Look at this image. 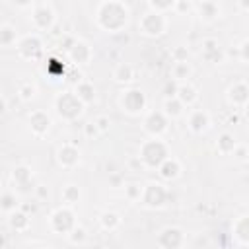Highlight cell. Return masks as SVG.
Returning a JSON list of instances; mask_svg holds the SVG:
<instances>
[{"label":"cell","instance_id":"obj_1","mask_svg":"<svg viewBox=\"0 0 249 249\" xmlns=\"http://www.w3.org/2000/svg\"><path fill=\"white\" fill-rule=\"evenodd\" d=\"M95 25L105 33H121L130 21V8L123 0H101L95 8Z\"/></svg>","mask_w":249,"mask_h":249},{"label":"cell","instance_id":"obj_2","mask_svg":"<svg viewBox=\"0 0 249 249\" xmlns=\"http://www.w3.org/2000/svg\"><path fill=\"white\" fill-rule=\"evenodd\" d=\"M169 154V146L161 136H148L138 146V160L146 169H156Z\"/></svg>","mask_w":249,"mask_h":249},{"label":"cell","instance_id":"obj_3","mask_svg":"<svg viewBox=\"0 0 249 249\" xmlns=\"http://www.w3.org/2000/svg\"><path fill=\"white\" fill-rule=\"evenodd\" d=\"M53 105H54L56 115L62 121H66V123L78 121L84 115V109H86V105L76 97L74 91H60V93H56Z\"/></svg>","mask_w":249,"mask_h":249},{"label":"cell","instance_id":"obj_4","mask_svg":"<svg viewBox=\"0 0 249 249\" xmlns=\"http://www.w3.org/2000/svg\"><path fill=\"white\" fill-rule=\"evenodd\" d=\"M119 109L128 117H140L148 111V97L140 88H124L119 93Z\"/></svg>","mask_w":249,"mask_h":249},{"label":"cell","instance_id":"obj_5","mask_svg":"<svg viewBox=\"0 0 249 249\" xmlns=\"http://www.w3.org/2000/svg\"><path fill=\"white\" fill-rule=\"evenodd\" d=\"M16 51H18V56L27 60V62L41 60L45 56V43H43L41 33L31 31V33L21 35L18 39V43H16Z\"/></svg>","mask_w":249,"mask_h":249},{"label":"cell","instance_id":"obj_6","mask_svg":"<svg viewBox=\"0 0 249 249\" xmlns=\"http://www.w3.org/2000/svg\"><path fill=\"white\" fill-rule=\"evenodd\" d=\"M169 27V19L165 14L156 12V10H148L140 16L138 19V33L148 37V39H156L161 37Z\"/></svg>","mask_w":249,"mask_h":249},{"label":"cell","instance_id":"obj_7","mask_svg":"<svg viewBox=\"0 0 249 249\" xmlns=\"http://www.w3.org/2000/svg\"><path fill=\"white\" fill-rule=\"evenodd\" d=\"M76 212L72 206H56L51 214H49V230L56 235H66L74 226H76Z\"/></svg>","mask_w":249,"mask_h":249},{"label":"cell","instance_id":"obj_8","mask_svg":"<svg viewBox=\"0 0 249 249\" xmlns=\"http://www.w3.org/2000/svg\"><path fill=\"white\" fill-rule=\"evenodd\" d=\"M169 198V191L163 183L160 181H148L146 185H142V196H140V202L150 208V210H158L161 206H165Z\"/></svg>","mask_w":249,"mask_h":249},{"label":"cell","instance_id":"obj_9","mask_svg":"<svg viewBox=\"0 0 249 249\" xmlns=\"http://www.w3.org/2000/svg\"><path fill=\"white\" fill-rule=\"evenodd\" d=\"M29 21H31V27H33L37 33H41V31H51V29L54 27V23H56V14H54V10H53L49 4H37V6H33V10H31Z\"/></svg>","mask_w":249,"mask_h":249},{"label":"cell","instance_id":"obj_10","mask_svg":"<svg viewBox=\"0 0 249 249\" xmlns=\"http://www.w3.org/2000/svg\"><path fill=\"white\" fill-rule=\"evenodd\" d=\"M169 128V119L161 111H146L142 121V130L148 136H163Z\"/></svg>","mask_w":249,"mask_h":249},{"label":"cell","instance_id":"obj_11","mask_svg":"<svg viewBox=\"0 0 249 249\" xmlns=\"http://www.w3.org/2000/svg\"><path fill=\"white\" fill-rule=\"evenodd\" d=\"M82 160V152L74 142H62L56 148V163L62 169H74L80 165Z\"/></svg>","mask_w":249,"mask_h":249},{"label":"cell","instance_id":"obj_12","mask_svg":"<svg viewBox=\"0 0 249 249\" xmlns=\"http://www.w3.org/2000/svg\"><path fill=\"white\" fill-rule=\"evenodd\" d=\"M27 123H29V130H31V134L37 136V138L47 136L49 130H51V126H53V119H51V115H49L47 111H43V109H33V111H29V115H27Z\"/></svg>","mask_w":249,"mask_h":249},{"label":"cell","instance_id":"obj_13","mask_svg":"<svg viewBox=\"0 0 249 249\" xmlns=\"http://www.w3.org/2000/svg\"><path fill=\"white\" fill-rule=\"evenodd\" d=\"M156 243L161 249H179V247L185 245V231L181 228H177V226H165L158 233Z\"/></svg>","mask_w":249,"mask_h":249},{"label":"cell","instance_id":"obj_14","mask_svg":"<svg viewBox=\"0 0 249 249\" xmlns=\"http://www.w3.org/2000/svg\"><path fill=\"white\" fill-rule=\"evenodd\" d=\"M226 99L233 109H245L247 101H249V86L245 80H237L233 84H230V88L226 89Z\"/></svg>","mask_w":249,"mask_h":249},{"label":"cell","instance_id":"obj_15","mask_svg":"<svg viewBox=\"0 0 249 249\" xmlns=\"http://www.w3.org/2000/svg\"><path fill=\"white\" fill-rule=\"evenodd\" d=\"M66 58H68L74 66H86V64H89L91 58H93V49L89 47V43L76 39V41L72 43V47L66 51Z\"/></svg>","mask_w":249,"mask_h":249},{"label":"cell","instance_id":"obj_16","mask_svg":"<svg viewBox=\"0 0 249 249\" xmlns=\"http://www.w3.org/2000/svg\"><path fill=\"white\" fill-rule=\"evenodd\" d=\"M210 126H212V117H210V113L206 109H193L189 113V117H187V128L193 134L200 136V134L208 132Z\"/></svg>","mask_w":249,"mask_h":249},{"label":"cell","instance_id":"obj_17","mask_svg":"<svg viewBox=\"0 0 249 249\" xmlns=\"http://www.w3.org/2000/svg\"><path fill=\"white\" fill-rule=\"evenodd\" d=\"M193 10H195L196 18L204 23H212L222 16V6L218 0H198Z\"/></svg>","mask_w":249,"mask_h":249},{"label":"cell","instance_id":"obj_18","mask_svg":"<svg viewBox=\"0 0 249 249\" xmlns=\"http://www.w3.org/2000/svg\"><path fill=\"white\" fill-rule=\"evenodd\" d=\"M200 56L210 64H220L226 58V54H224L216 37H204L200 41Z\"/></svg>","mask_w":249,"mask_h":249},{"label":"cell","instance_id":"obj_19","mask_svg":"<svg viewBox=\"0 0 249 249\" xmlns=\"http://www.w3.org/2000/svg\"><path fill=\"white\" fill-rule=\"evenodd\" d=\"M156 171H158V175H160L161 181H175V179L181 175V171H183V163H181L175 156L169 154V156L156 167Z\"/></svg>","mask_w":249,"mask_h":249},{"label":"cell","instance_id":"obj_20","mask_svg":"<svg viewBox=\"0 0 249 249\" xmlns=\"http://www.w3.org/2000/svg\"><path fill=\"white\" fill-rule=\"evenodd\" d=\"M66 66L56 58V56H47L43 60V74L51 80V82H62L66 78Z\"/></svg>","mask_w":249,"mask_h":249},{"label":"cell","instance_id":"obj_21","mask_svg":"<svg viewBox=\"0 0 249 249\" xmlns=\"http://www.w3.org/2000/svg\"><path fill=\"white\" fill-rule=\"evenodd\" d=\"M113 82H117V84H121V86H128V84H132L134 82V78H136V70H134V66L130 64V62H119L115 68H113Z\"/></svg>","mask_w":249,"mask_h":249},{"label":"cell","instance_id":"obj_22","mask_svg":"<svg viewBox=\"0 0 249 249\" xmlns=\"http://www.w3.org/2000/svg\"><path fill=\"white\" fill-rule=\"evenodd\" d=\"M231 233H233L235 245H239V247H247L249 245V220H247V216H239L233 222Z\"/></svg>","mask_w":249,"mask_h":249},{"label":"cell","instance_id":"obj_23","mask_svg":"<svg viewBox=\"0 0 249 249\" xmlns=\"http://www.w3.org/2000/svg\"><path fill=\"white\" fill-rule=\"evenodd\" d=\"M74 93H76V97L84 103V105H89V103H93L95 101V86L89 82V80H78L76 82V86H74V89H72Z\"/></svg>","mask_w":249,"mask_h":249},{"label":"cell","instance_id":"obj_24","mask_svg":"<svg viewBox=\"0 0 249 249\" xmlns=\"http://www.w3.org/2000/svg\"><path fill=\"white\" fill-rule=\"evenodd\" d=\"M239 142H237V138L233 136V132H228V130H224V132H220L218 134V138H216V152L220 154V156H231V152L235 150V146H237Z\"/></svg>","mask_w":249,"mask_h":249},{"label":"cell","instance_id":"obj_25","mask_svg":"<svg viewBox=\"0 0 249 249\" xmlns=\"http://www.w3.org/2000/svg\"><path fill=\"white\" fill-rule=\"evenodd\" d=\"M8 224H10V228L16 230V231H27V230L31 228V218H29L27 212H23V210L18 206L16 210H12V212L8 214Z\"/></svg>","mask_w":249,"mask_h":249},{"label":"cell","instance_id":"obj_26","mask_svg":"<svg viewBox=\"0 0 249 249\" xmlns=\"http://www.w3.org/2000/svg\"><path fill=\"white\" fill-rule=\"evenodd\" d=\"M97 222H99V228H101L103 231H109V233H111V231H117V230L121 228L123 218H121V214L115 212V210H103V212L99 214Z\"/></svg>","mask_w":249,"mask_h":249},{"label":"cell","instance_id":"obj_27","mask_svg":"<svg viewBox=\"0 0 249 249\" xmlns=\"http://www.w3.org/2000/svg\"><path fill=\"white\" fill-rule=\"evenodd\" d=\"M185 107H191L198 101V89L191 84V82H181L177 88V95H175Z\"/></svg>","mask_w":249,"mask_h":249},{"label":"cell","instance_id":"obj_28","mask_svg":"<svg viewBox=\"0 0 249 249\" xmlns=\"http://www.w3.org/2000/svg\"><path fill=\"white\" fill-rule=\"evenodd\" d=\"M161 113L169 119V121H173V119H179V117H183V113H185V105L177 99V97H163V103H161Z\"/></svg>","mask_w":249,"mask_h":249},{"label":"cell","instance_id":"obj_29","mask_svg":"<svg viewBox=\"0 0 249 249\" xmlns=\"http://www.w3.org/2000/svg\"><path fill=\"white\" fill-rule=\"evenodd\" d=\"M31 179H33V171H31V167L25 165V163L16 165V167L12 169V183H14L16 187L27 189V185L31 183Z\"/></svg>","mask_w":249,"mask_h":249},{"label":"cell","instance_id":"obj_30","mask_svg":"<svg viewBox=\"0 0 249 249\" xmlns=\"http://www.w3.org/2000/svg\"><path fill=\"white\" fill-rule=\"evenodd\" d=\"M60 200H62V204H66V206H76V204L82 200V189H80L76 183H66V185L60 189Z\"/></svg>","mask_w":249,"mask_h":249},{"label":"cell","instance_id":"obj_31","mask_svg":"<svg viewBox=\"0 0 249 249\" xmlns=\"http://www.w3.org/2000/svg\"><path fill=\"white\" fill-rule=\"evenodd\" d=\"M191 76H193V66H191L189 60H187V62H173L171 68H169V78L175 80L177 84L189 82Z\"/></svg>","mask_w":249,"mask_h":249},{"label":"cell","instance_id":"obj_32","mask_svg":"<svg viewBox=\"0 0 249 249\" xmlns=\"http://www.w3.org/2000/svg\"><path fill=\"white\" fill-rule=\"evenodd\" d=\"M18 39H19V33L12 23H0V47L2 49L16 47Z\"/></svg>","mask_w":249,"mask_h":249},{"label":"cell","instance_id":"obj_33","mask_svg":"<svg viewBox=\"0 0 249 249\" xmlns=\"http://www.w3.org/2000/svg\"><path fill=\"white\" fill-rule=\"evenodd\" d=\"M18 206H19V200H18V196H16L12 191H2V193H0V212L10 214V212L16 210Z\"/></svg>","mask_w":249,"mask_h":249},{"label":"cell","instance_id":"obj_34","mask_svg":"<svg viewBox=\"0 0 249 249\" xmlns=\"http://www.w3.org/2000/svg\"><path fill=\"white\" fill-rule=\"evenodd\" d=\"M18 97L23 101V103H29L37 97V86L33 82H21L18 86Z\"/></svg>","mask_w":249,"mask_h":249},{"label":"cell","instance_id":"obj_35","mask_svg":"<svg viewBox=\"0 0 249 249\" xmlns=\"http://www.w3.org/2000/svg\"><path fill=\"white\" fill-rule=\"evenodd\" d=\"M66 239H68L70 245H84V243L88 241V231H86L84 226L76 224V226L66 233Z\"/></svg>","mask_w":249,"mask_h":249},{"label":"cell","instance_id":"obj_36","mask_svg":"<svg viewBox=\"0 0 249 249\" xmlns=\"http://www.w3.org/2000/svg\"><path fill=\"white\" fill-rule=\"evenodd\" d=\"M123 191H124V198H126L128 202H138L140 196H142V185L136 183V181L124 183V185H123Z\"/></svg>","mask_w":249,"mask_h":249},{"label":"cell","instance_id":"obj_37","mask_svg":"<svg viewBox=\"0 0 249 249\" xmlns=\"http://www.w3.org/2000/svg\"><path fill=\"white\" fill-rule=\"evenodd\" d=\"M169 54H171V60H173V62H187L189 56H191L189 47H185V45H175Z\"/></svg>","mask_w":249,"mask_h":249},{"label":"cell","instance_id":"obj_38","mask_svg":"<svg viewBox=\"0 0 249 249\" xmlns=\"http://www.w3.org/2000/svg\"><path fill=\"white\" fill-rule=\"evenodd\" d=\"M146 2H148L150 10H156V12L165 14V12L173 10V6H175V2H177V0H146Z\"/></svg>","mask_w":249,"mask_h":249},{"label":"cell","instance_id":"obj_39","mask_svg":"<svg viewBox=\"0 0 249 249\" xmlns=\"http://www.w3.org/2000/svg\"><path fill=\"white\" fill-rule=\"evenodd\" d=\"M91 121L95 123V126L99 128V132H101V134L109 132V128H111V119H109V115L101 113V115H95V117H93Z\"/></svg>","mask_w":249,"mask_h":249},{"label":"cell","instance_id":"obj_40","mask_svg":"<svg viewBox=\"0 0 249 249\" xmlns=\"http://www.w3.org/2000/svg\"><path fill=\"white\" fill-rule=\"evenodd\" d=\"M193 8H195V4L191 0H177L173 6V12L179 16H187L189 12H193Z\"/></svg>","mask_w":249,"mask_h":249},{"label":"cell","instance_id":"obj_41","mask_svg":"<svg viewBox=\"0 0 249 249\" xmlns=\"http://www.w3.org/2000/svg\"><path fill=\"white\" fill-rule=\"evenodd\" d=\"M177 88H179V84H177L175 80L169 78V80L163 84V88H161L163 97H175V95H177Z\"/></svg>","mask_w":249,"mask_h":249},{"label":"cell","instance_id":"obj_42","mask_svg":"<svg viewBox=\"0 0 249 249\" xmlns=\"http://www.w3.org/2000/svg\"><path fill=\"white\" fill-rule=\"evenodd\" d=\"M82 132H84V136H86V138H95V136H99V134H101L93 121H88V123L82 126Z\"/></svg>","mask_w":249,"mask_h":249},{"label":"cell","instance_id":"obj_43","mask_svg":"<svg viewBox=\"0 0 249 249\" xmlns=\"http://www.w3.org/2000/svg\"><path fill=\"white\" fill-rule=\"evenodd\" d=\"M237 51H239V54H237V58L245 64L247 60H249V41L247 39H241V43L237 45Z\"/></svg>","mask_w":249,"mask_h":249},{"label":"cell","instance_id":"obj_44","mask_svg":"<svg viewBox=\"0 0 249 249\" xmlns=\"http://www.w3.org/2000/svg\"><path fill=\"white\" fill-rule=\"evenodd\" d=\"M231 154H233V158H235L239 163H245V161H247V146H245V144H237Z\"/></svg>","mask_w":249,"mask_h":249},{"label":"cell","instance_id":"obj_45","mask_svg":"<svg viewBox=\"0 0 249 249\" xmlns=\"http://www.w3.org/2000/svg\"><path fill=\"white\" fill-rule=\"evenodd\" d=\"M33 193H35V198L37 200H47L49 198V187L47 185H37L33 189Z\"/></svg>","mask_w":249,"mask_h":249},{"label":"cell","instance_id":"obj_46","mask_svg":"<svg viewBox=\"0 0 249 249\" xmlns=\"http://www.w3.org/2000/svg\"><path fill=\"white\" fill-rule=\"evenodd\" d=\"M109 185H111L113 189H119V187L124 185V181H123V177H121L117 171H111V173H109Z\"/></svg>","mask_w":249,"mask_h":249},{"label":"cell","instance_id":"obj_47","mask_svg":"<svg viewBox=\"0 0 249 249\" xmlns=\"http://www.w3.org/2000/svg\"><path fill=\"white\" fill-rule=\"evenodd\" d=\"M14 6H18V8H21V10H25V8H31L33 4H35V0H10Z\"/></svg>","mask_w":249,"mask_h":249},{"label":"cell","instance_id":"obj_48","mask_svg":"<svg viewBox=\"0 0 249 249\" xmlns=\"http://www.w3.org/2000/svg\"><path fill=\"white\" fill-rule=\"evenodd\" d=\"M237 8L241 14H247L249 12V0H237Z\"/></svg>","mask_w":249,"mask_h":249},{"label":"cell","instance_id":"obj_49","mask_svg":"<svg viewBox=\"0 0 249 249\" xmlns=\"http://www.w3.org/2000/svg\"><path fill=\"white\" fill-rule=\"evenodd\" d=\"M6 109H8V99H6V97L0 93V117L6 113Z\"/></svg>","mask_w":249,"mask_h":249},{"label":"cell","instance_id":"obj_50","mask_svg":"<svg viewBox=\"0 0 249 249\" xmlns=\"http://www.w3.org/2000/svg\"><path fill=\"white\" fill-rule=\"evenodd\" d=\"M19 208L23 212H27V214H33L35 212V204H19Z\"/></svg>","mask_w":249,"mask_h":249},{"label":"cell","instance_id":"obj_51","mask_svg":"<svg viewBox=\"0 0 249 249\" xmlns=\"http://www.w3.org/2000/svg\"><path fill=\"white\" fill-rule=\"evenodd\" d=\"M136 167H142V161L138 160V156L134 160H130V169H136Z\"/></svg>","mask_w":249,"mask_h":249},{"label":"cell","instance_id":"obj_52","mask_svg":"<svg viewBox=\"0 0 249 249\" xmlns=\"http://www.w3.org/2000/svg\"><path fill=\"white\" fill-rule=\"evenodd\" d=\"M0 245H6V239H4L2 235H0Z\"/></svg>","mask_w":249,"mask_h":249},{"label":"cell","instance_id":"obj_53","mask_svg":"<svg viewBox=\"0 0 249 249\" xmlns=\"http://www.w3.org/2000/svg\"><path fill=\"white\" fill-rule=\"evenodd\" d=\"M0 191H2V179H0Z\"/></svg>","mask_w":249,"mask_h":249}]
</instances>
